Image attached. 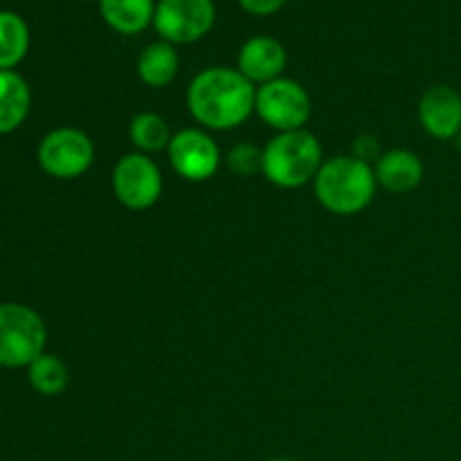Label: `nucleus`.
I'll list each match as a JSON object with an SVG mask.
<instances>
[{
  "label": "nucleus",
  "mask_w": 461,
  "mask_h": 461,
  "mask_svg": "<svg viewBox=\"0 0 461 461\" xmlns=\"http://www.w3.org/2000/svg\"><path fill=\"white\" fill-rule=\"evenodd\" d=\"M255 113L277 133L300 131L311 117V97L300 81L279 77L257 86Z\"/></svg>",
  "instance_id": "39448f33"
},
{
  "label": "nucleus",
  "mask_w": 461,
  "mask_h": 461,
  "mask_svg": "<svg viewBox=\"0 0 461 461\" xmlns=\"http://www.w3.org/2000/svg\"><path fill=\"white\" fill-rule=\"evenodd\" d=\"M257 86L237 68H205L187 88V108L207 131H232L255 113Z\"/></svg>",
  "instance_id": "f257e3e1"
},
{
  "label": "nucleus",
  "mask_w": 461,
  "mask_h": 461,
  "mask_svg": "<svg viewBox=\"0 0 461 461\" xmlns=\"http://www.w3.org/2000/svg\"><path fill=\"white\" fill-rule=\"evenodd\" d=\"M30 50V27L18 14L0 12V70H12Z\"/></svg>",
  "instance_id": "f3484780"
},
{
  "label": "nucleus",
  "mask_w": 461,
  "mask_h": 461,
  "mask_svg": "<svg viewBox=\"0 0 461 461\" xmlns=\"http://www.w3.org/2000/svg\"><path fill=\"white\" fill-rule=\"evenodd\" d=\"M30 86L18 72L0 70V135L16 131L30 115Z\"/></svg>",
  "instance_id": "4468645a"
},
{
  "label": "nucleus",
  "mask_w": 461,
  "mask_h": 461,
  "mask_svg": "<svg viewBox=\"0 0 461 461\" xmlns=\"http://www.w3.org/2000/svg\"><path fill=\"white\" fill-rule=\"evenodd\" d=\"M322 162V144L311 131L277 133L264 147V178L275 187L297 189L313 183Z\"/></svg>",
  "instance_id": "7ed1b4c3"
},
{
  "label": "nucleus",
  "mask_w": 461,
  "mask_h": 461,
  "mask_svg": "<svg viewBox=\"0 0 461 461\" xmlns=\"http://www.w3.org/2000/svg\"><path fill=\"white\" fill-rule=\"evenodd\" d=\"M230 171L241 178H250V176H264V149L250 142H239L237 147L230 149L228 158Z\"/></svg>",
  "instance_id": "6ab92c4d"
},
{
  "label": "nucleus",
  "mask_w": 461,
  "mask_h": 461,
  "mask_svg": "<svg viewBox=\"0 0 461 461\" xmlns=\"http://www.w3.org/2000/svg\"><path fill=\"white\" fill-rule=\"evenodd\" d=\"M376 174L369 162L356 156H336L322 162L313 180L320 205L338 216L360 214L376 196Z\"/></svg>",
  "instance_id": "f03ea898"
},
{
  "label": "nucleus",
  "mask_w": 461,
  "mask_h": 461,
  "mask_svg": "<svg viewBox=\"0 0 461 461\" xmlns=\"http://www.w3.org/2000/svg\"><path fill=\"white\" fill-rule=\"evenodd\" d=\"M374 174H376V183L385 187L387 192L410 194L421 185L426 167H423V160L414 151L392 149V151H385L378 158Z\"/></svg>",
  "instance_id": "f8f14e48"
},
{
  "label": "nucleus",
  "mask_w": 461,
  "mask_h": 461,
  "mask_svg": "<svg viewBox=\"0 0 461 461\" xmlns=\"http://www.w3.org/2000/svg\"><path fill=\"white\" fill-rule=\"evenodd\" d=\"M160 167L144 153H126L113 169V194L126 210L142 212L162 196Z\"/></svg>",
  "instance_id": "6e6552de"
},
{
  "label": "nucleus",
  "mask_w": 461,
  "mask_h": 461,
  "mask_svg": "<svg viewBox=\"0 0 461 461\" xmlns=\"http://www.w3.org/2000/svg\"><path fill=\"white\" fill-rule=\"evenodd\" d=\"M455 147H457V151L461 153V131H459L457 138H455Z\"/></svg>",
  "instance_id": "5701e85b"
},
{
  "label": "nucleus",
  "mask_w": 461,
  "mask_h": 461,
  "mask_svg": "<svg viewBox=\"0 0 461 461\" xmlns=\"http://www.w3.org/2000/svg\"><path fill=\"white\" fill-rule=\"evenodd\" d=\"M286 3L288 0H239L243 12L252 14V16H273Z\"/></svg>",
  "instance_id": "aec40b11"
},
{
  "label": "nucleus",
  "mask_w": 461,
  "mask_h": 461,
  "mask_svg": "<svg viewBox=\"0 0 461 461\" xmlns=\"http://www.w3.org/2000/svg\"><path fill=\"white\" fill-rule=\"evenodd\" d=\"M288 54L282 41L275 36H252L241 45L237 57V70L255 86H264L282 77Z\"/></svg>",
  "instance_id": "9b49d317"
},
{
  "label": "nucleus",
  "mask_w": 461,
  "mask_h": 461,
  "mask_svg": "<svg viewBox=\"0 0 461 461\" xmlns=\"http://www.w3.org/2000/svg\"><path fill=\"white\" fill-rule=\"evenodd\" d=\"M99 14L117 34L135 36L153 25L156 0H99Z\"/></svg>",
  "instance_id": "ddd939ff"
},
{
  "label": "nucleus",
  "mask_w": 461,
  "mask_h": 461,
  "mask_svg": "<svg viewBox=\"0 0 461 461\" xmlns=\"http://www.w3.org/2000/svg\"><path fill=\"white\" fill-rule=\"evenodd\" d=\"M48 329L43 318L25 304H0V367H30L45 354Z\"/></svg>",
  "instance_id": "20e7f679"
},
{
  "label": "nucleus",
  "mask_w": 461,
  "mask_h": 461,
  "mask_svg": "<svg viewBox=\"0 0 461 461\" xmlns=\"http://www.w3.org/2000/svg\"><path fill=\"white\" fill-rule=\"evenodd\" d=\"M95 162V144L84 131L61 126L41 140L39 165L48 176L72 180L84 176Z\"/></svg>",
  "instance_id": "423d86ee"
},
{
  "label": "nucleus",
  "mask_w": 461,
  "mask_h": 461,
  "mask_svg": "<svg viewBox=\"0 0 461 461\" xmlns=\"http://www.w3.org/2000/svg\"><path fill=\"white\" fill-rule=\"evenodd\" d=\"M135 68H138V77L142 79V84H147L149 88H165L178 75L180 57L176 52V45L162 39L147 45L138 57Z\"/></svg>",
  "instance_id": "2eb2a0df"
},
{
  "label": "nucleus",
  "mask_w": 461,
  "mask_h": 461,
  "mask_svg": "<svg viewBox=\"0 0 461 461\" xmlns=\"http://www.w3.org/2000/svg\"><path fill=\"white\" fill-rule=\"evenodd\" d=\"M214 21V0H158L153 27L167 43L187 45L210 34Z\"/></svg>",
  "instance_id": "0eeeda50"
},
{
  "label": "nucleus",
  "mask_w": 461,
  "mask_h": 461,
  "mask_svg": "<svg viewBox=\"0 0 461 461\" xmlns=\"http://www.w3.org/2000/svg\"><path fill=\"white\" fill-rule=\"evenodd\" d=\"M266 461H300V459H293V457H273V459H266Z\"/></svg>",
  "instance_id": "4be33fe9"
},
{
  "label": "nucleus",
  "mask_w": 461,
  "mask_h": 461,
  "mask_svg": "<svg viewBox=\"0 0 461 461\" xmlns=\"http://www.w3.org/2000/svg\"><path fill=\"white\" fill-rule=\"evenodd\" d=\"M351 156L360 158V160L372 165V160H378L383 153H378V140L374 138V135H360V138L356 140L354 153H351Z\"/></svg>",
  "instance_id": "412c9836"
},
{
  "label": "nucleus",
  "mask_w": 461,
  "mask_h": 461,
  "mask_svg": "<svg viewBox=\"0 0 461 461\" xmlns=\"http://www.w3.org/2000/svg\"><path fill=\"white\" fill-rule=\"evenodd\" d=\"M419 122L437 140H455L461 131V95L453 86H430L419 99Z\"/></svg>",
  "instance_id": "9d476101"
},
{
  "label": "nucleus",
  "mask_w": 461,
  "mask_h": 461,
  "mask_svg": "<svg viewBox=\"0 0 461 461\" xmlns=\"http://www.w3.org/2000/svg\"><path fill=\"white\" fill-rule=\"evenodd\" d=\"M129 138L133 142V147L138 149V153L149 156V153L167 151L174 133L169 131V124H167L165 117L158 115V113L144 111L138 113L131 120Z\"/></svg>",
  "instance_id": "dca6fc26"
},
{
  "label": "nucleus",
  "mask_w": 461,
  "mask_h": 461,
  "mask_svg": "<svg viewBox=\"0 0 461 461\" xmlns=\"http://www.w3.org/2000/svg\"><path fill=\"white\" fill-rule=\"evenodd\" d=\"M167 156H169L171 169L189 183L210 180L223 160L219 144L201 129H183L174 133Z\"/></svg>",
  "instance_id": "1a4fd4ad"
},
{
  "label": "nucleus",
  "mask_w": 461,
  "mask_h": 461,
  "mask_svg": "<svg viewBox=\"0 0 461 461\" xmlns=\"http://www.w3.org/2000/svg\"><path fill=\"white\" fill-rule=\"evenodd\" d=\"M30 385L43 396H59L70 383V369L59 356L41 354L34 363L27 367Z\"/></svg>",
  "instance_id": "a211bd4d"
}]
</instances>
